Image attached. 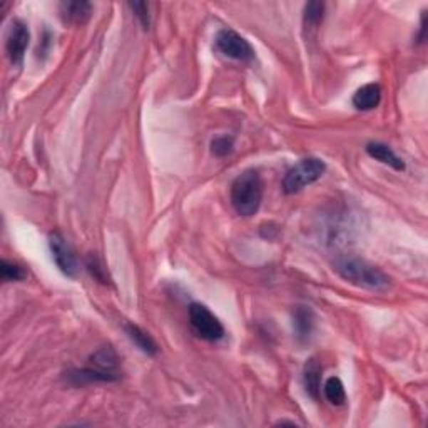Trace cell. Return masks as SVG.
Masks as SVG:
<instances>
[{"label": "cell", "instance_id": "obj_14", "mask_svg": "<svg viewBox=\"0 0 428 428\" xmlns=\"http://www.w3.org/2000/svg\"><path fill=\"white\" fill-rule=\"evenodd\" d=\"M124 330H126L129 340H131L142 353L149 355V357H154V355H157V352H160L156 341H154L151 338V335L146 333L141 326H137L134 323H126L124 325Z\"/></svg>", "mask_w": 428, "mask_h": 428}, {"label": "cell", "instance_id": "obj_17", "mask_svg": "<svg viewBox=\"0 0 428 428\" xmlns=\"http://www.w3.org/2000/svg\"><path fill=\"white\" fill-rule=\"evenodd\" d=\"M88 269H89L90 275H93L99 283H103V285H110V276H109L108 268L104 266L103 259H100L95 253L89 254Z\"/></svg>", "mask_w": 428, "mask_h": 428}, {"label": "cell", "instance_id": "obj_5", "mask_svg": "<svg viewBox=\"0 0 428 428\" xmlns=\"http://www.w3.org/2000/svg\"><path fill=\"white\" fill-rule=\"evenodd\" d=\"M187 313H189V323L192 330L196 331V335H198L199 338L211 341V343L224 338L226 331L223 323H221L218 316H216L208 306H204L203 303H191Z\"/></svg>", "mask_w": 428, "mask_h": 428}, {"label": "cell", "instance_id": "obj_10", "mask_svg": "<svg viewBox=\"0 0 428 428\" xmlns=\"http://www.w3.org/2000/svg\"><path fill=\"white\" fill-rule=\"evenodd\" d=\"M61 16L64 22L72 26H83L93 16V4L85 0H74V2H62L59 6Z\"/></svg>", "mask_w": 428, "mask_h": 428}, {"label": "cell", "instance_id": "obj_4", "mask_svg": "<svg viewBox=\"0 0 428 428\" xmlns=\"http://www.w3.org/2000/svg\"><path fill=\"white\" fill-rule=\"evenodd\" d=\"M326 165L318 157H305L295 167L286 172L283 179V191L286 194H295L305 189L306 186L313 184L325 174Z\"/></svg>", "mask_w": 428, "mask_h": 428}, {"label": "cell", "instance_id": "obj_15", "mask_svg": "<svg viewBox=\"0 0 428 428\" xmlns=\"http://www.w3.org/2000/svg\"><path fill=\"white\" fill-rule=\"evenodd\" d=\"M323 393H325V398L331 403V405L341 407L346 403L345 385L338 377H331L326 380L325 387H323Z\"/></svg>", "mask_w": 428, "mask_h": 428}, {"label": "cell", "instance_id": "obj_12", "mask_svg": "<svg viewBox=\"0 0 428 428\" xmlns=\"http://www.w3.org/2000/svg\"><path fill=\"white\" fill-rule=\"evenodd\" d=\"M367 152L370 157L377 160L383 165L393 167L395 171H403L405 169V162H403L402 157L397 156V152L393 151L390 146L383 142H370L367 146Z\"/></svg>", "mask_w": 428, "mask_h": 428}, {"label": "cell", "instance_id": "obj_21", "mask_svg": "<svg viewBox=\"0 0 428 428\" xmlns=\"http://www.w3.org/2000/svg\"><path fill=\"white\" fill-rule=\"evenodd\" d=\"M427 26V19L425 16L422 17V26H420V37H418V44H423L425 42V27Z\"/></svg>", "mask_w": 428, "mask_h": 428}, {"label": "cell", "instance_id": "obj_18", "mask_svg": "<svg viewBox=\"0 0 428 428\" xmlns=\"http://www.w3.org/2000/svg\"><path fill=\"white\" fill-rule=\"evenodd\" d=\"M0 275H2L4 281H22L27 278V271L21 264L4 259V261L0 263Z\"/></svg>", "mask_w": 428, "mask_h": 428}, {"label": "cell", "instance_id": "obj_3", "mask_svg": "<svg viewBox=\"0 0 428 428\" xmlns=\"http://www.w3.org/2000/svg\"><path fill=\"white\" fill-rule=\"evenodd\" d=\"M263 203V179L258 171H244L231 184V204L241 216H254Z\"/></svg>", "mask_w": 428, "mask_h": 428}, {"label": "cell", "instance_id": "obj_6", "mask_svg": "<svg viewBox=\"0 0 428 428\" xmlns=\"http://www.w3.org/2000/svg\"><path fill=\"white\" fill-rule=\"evenodd\" d=\"M214 46L221 54L229 57V59L239 62H251L254 59V49L251 44L233 28H221L216 33Z\"/></svg>", "mask_w": 428, "mask_h": 428}, {"label": "cell", "instance_id": "obj_7", "mask_svg": "<svg viewBox=\"0 0 428 428\" xmlns=\"http://www.w3.org/2000/svg\"><path fill=\"white\" fill-rule=\"evenodd\" d=\"M49 248L57 268L66 276L75 278L77 273H79V263H77L75 254L72 251L71 244L67 243V239L61 233H52L49 236Z\"/></svg>", "mask_w": 428, "mask_h": 428}, {"label": "cell", "instance_id": "obj_11", "mask_svg": "<svg viewBox=\"0 0 428 428\" xmlns=\"http://www.w3.org/2000/svg\"><path fill=\"white\" fill-rule=\"evenodd\" d=\"M321 365L318 363L316 358H310L305 363L303 368V385H305V390L308 397H311L313 400H318L320 392H321Z\"/></svg>", "mask_w": 428, "mask_h": 428}, {"label": "cell", "instance_id": "obj_2", "mask_svg": "<svg viewBox=\"0 0 428 428\" xmlns=\"http://www.w3.org/2000/svg\"><path fill=\"white\" fill-rule=\"evenodd\" d=\"M72 385L110 383L121 378L119 373V357L113 346H103L90 357V367L75 370L67 375Z\"/></svg>", "mask_w": 428, "mask_h": 428}, {"label": "cell", "instance_id": "obj_1", "mask_svg": "<svg viewBox=\"0 0 428 428\" xmlns=\"http://www.w3.org/2000/svg\"><path fill=\"white\" fill-rule=\"evenodd\" d=\"M335 271L345 281L370 291H387L390 288V276L367 259L341 256L335 261Z\"/></svg>", "mask_w": 428, "mask_h": 428}, {"label": "cell", "instance_id": "obj_13", "mask_svg": "<svg viewBox=\"0 0 428 428\" xmlns=\"http://www.w3.org/2000/svg\"><path fill=\"white\" fill-rule=\"evenodd\" d=\"M382 103V88L380 84H367L353 94V105L358 110H372Z\"/></svg>", "mask_w": 428, "mask_h": 428}, {"label": "cell", "instance_id": "obj_9", "mask_svg": "<svg viewBox=\"0 0 428 428\" xmlns=\"http://www.w3.org/2000/svg\"><path fill=\"white\" fill-rule=\"evenodd\" d=\"M315 313L310 306H298L293 313V330L300 343H308L315 333Z\"/></svg>", "mask_w": 428, "mask_h": 428}, {"label": "cell", "instance_id": "obj_20", "mask_svg": "<svg viewBox=\"0 0 428 428\" xmlns=\"http://www.w3.org/2000/svg\"><path fill=\"white\" fill-rule=\"evenodd\" d=\"M129 7L132 9L134 16L137 17V21L141 22L144 28H149L151 26V16H149V6L146 2H129Z\"/></svg>", "mask_w": 428, "mask_h": 428}, {"label": "cell", "instance_id": "obj_8", "mask_svg": "<svg viewBox=\"0 0 428 428\" xmlns=\"http://www.w3.org/2000/svg\"><path fill=\"white\" fill-rule=\"evenodd\" d=\"M28 41H31V32L27 26L21 21H14L7 33L6 49L7 56L14 66H22L24 57H26Z\"/></svg>", "mask_w": 428, "mask_h": 428}, {"label": "cell", "instance_id": "obj_16", "mask_svg": "<svg viewBox=\"0 0 428 428\" xmlns=\"http://www.w3.org/2000/svg\"><path fill=\"white\" fill-rule=\"evenodd\" d=\"M325 17V4L323 2H308L303 11V22L306 27L315 28L323 22Z\"/></svg>", "mask_w": 428, "mask_h": 428}, {"label": "cell", "instance_id": "obj_19", "mask_svg": "<svg viewBox=\"0 0 428 428\" xmlns=\"http://www.w3.org/2000/svg\"><path fill=\"white\" fill-rule=\"evenodd\" d=\"M234 151V139L231 136H219L211 142V152L218 157H226Z\"/></svg>", "mask_w": 428, "mask_h": 428}]
</instances>
